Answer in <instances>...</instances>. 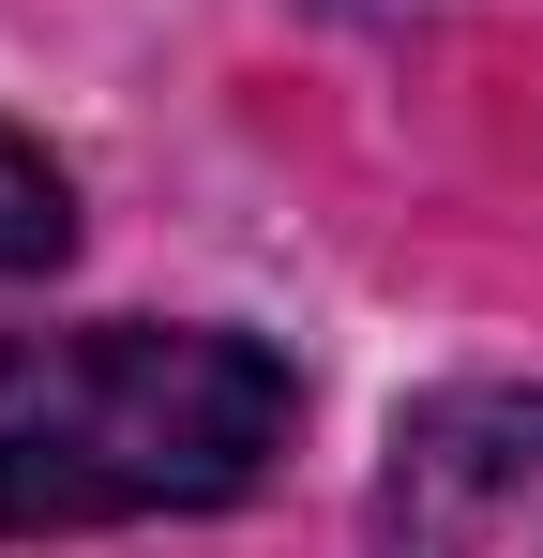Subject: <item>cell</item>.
Listing matches in <instances>:
<instances>
[{"instance_id": "cell-1", "label": "cell", "mask_w": 543, "mask_h": 558, "mask_svg": "<svg viewBox=\"0 0 543 558\" xmlns=\"http://www.w3.org/2000/svg\"><path fill=\"white\" fill-rule=\"evenodd\" d=\"M302 423L287 348L227 317H76L0 332V544H76L136 513L257 498Z\"/></svg>"}, {"instance_id": "cell-2", "label": "cell", "mask_w": 543, "mask_h": 558, "mask_svg": "<svg viewBox=\"0 0 543 558\" xmlns=\"http://www.w3.org/2000/svg\"><path fill=\"white\" fill-rule=\"evenodd\" d=\"M377 558H543V392L452 377L393 423L377 468Z\"/></svg>"}, {"instance_id": "cell-3", "label": "cell", "mask_w": 543, "mask_h": 558, "mask_svg": "<svg viewBox=\"0 0 543 558\" xmlns=\"http://www.w3.org/2000/svg\"><path fill=\"white\" fill-rule=\"evenodd\" d=\"M76 257V182L0 121V272H61Z\"/></svg>"}]
</instances>
